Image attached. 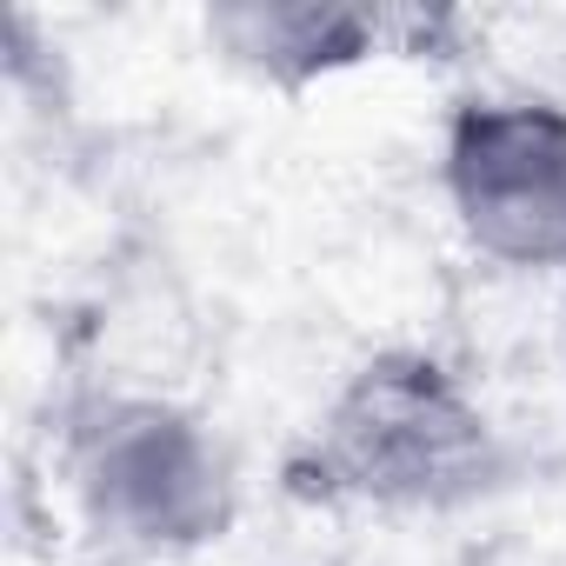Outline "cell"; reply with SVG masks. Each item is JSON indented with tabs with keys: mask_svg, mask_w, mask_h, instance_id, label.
I'll use <instances>...</instances> for the list:
<instances>
[{
	"mask_svg": "<svg viewBox=\"0 0 566 566\" xmlns=\"http://www.w3.org/2000/svg\"><path fill=\"white\" fill-rule=\"evenodd\" d=\"M506 480V440L480 394L420 347L360 360L314 413L287 486L321 506L460 513Z\"/></svg>",
	"mask_w": 566,
	"mask_h": 566,
	"instance_id": "6da1fadb",
	"label": "cell"
},
{
	"mask_svg": "<svg viewBox=\"0 0 566 566\" xmlns=\"http://www.w3.org/2000/svg\"><path fill=\"white\" fill-rule=\"evenodd\" d=\"M61 480L81 526L134 559H187L240 520L233 447L174 394H87L61 427Z\"/></svg>",
	"mask_w": 566,
	"mask_h": 566,
	"instance_id": "7a4b0ae2",
	"label": "cell"
},
{
	"mask_svg": "<svg viewBox=\"0 0 566 566\" xmlns=\"http://www.w3.org/2000/svg\"><path fill=\"white\" fill-rule=\"evenodd\" d=\"M440 187L480 260L506 273H566V101H460L440 140Z\"/></svg>",
	"mask_w": 566,
	"mask_h": 566,
	"instance_id": "3957f363",
	"label": "cell"
},
{
	"mask_svg": "<svg viewBox=\"0 0 566 566\" xmlns=\"http://www.w3.org/2000/svg\"><path fill=\"white\" fill-rule=\"evenodd\" d=\"M400 21L374 8H327V0H220L200 14L207 48L280 94H301L314 81H334L387 48Z\"/></svg>",
	"mask_w": 566,
	"mask_h": 566,
	"instance_id": "277c9868",
	"label": "cell"
},
{
	"mask_svg": "<svg viewBox=\"0 0 566 566\" xmlns=\"http://www.w3.org/2000/svg\"><path fill=\"white\" fill-rule=\"evenodd\" d=\"M467 566H566V539H546V533H493L486 546L467 553Z\"/></svg>",
	"mask_w": 566,
	"mask_h": 566,
	"instance_id": "5b68a950",
	"label": "cell"
}]
</instances>
